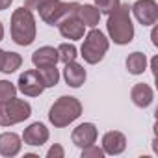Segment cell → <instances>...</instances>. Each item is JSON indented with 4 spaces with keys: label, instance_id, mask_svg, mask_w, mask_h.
Here are the masks:
<instances>
[{
    "label": "cell",
    "instance_id": "obj_1",
    "mask_svg": "<svg viewBox=\"0 0 158 158\" xmlns=\"http://www.w3.org/2000/svg\"><path fill=\"white\" fill-rule=\"evenodd\" d=\"M106 30L110 39L115 45H128L134 39V24L130 17V6L128 4H119L117 10L108 13L106 21Z\"/></svg>",
    "mask_w": 158,
    "mask_h": 158
},
{
    "label": "cell",
    "instance_id": "obj_2",
    "mask_svg": "<svg viewBox=\"0 0 158 158\" xmlns=\"http://www.w3.org/2000/svg\"><path fill=\"white\" fill-rule=\"evenodd\" d=\"M35 34H37V28H35L34 11L24 6L17 8L11 15V39L21 47H28L34 43Z\"/></svg>",
    "mask_w": 158,
    "mask_h": 158
},
{
    "label": "cell",
    "instance_id": "obj_3",
    "mask_svg": "<svg viewBox=\"0 0 158 158\" xmlns=\"http://www.w3.org/2000/svg\"><path fill=\"white\" fill-rule=\"evenodd\" d=\"M80 115H82V102L71 95H61L58 101H54V104L48 110V121L56 128H63L71 125Z\"/></svg>",
    "mask_w": 158,
    "mask_h": 158
},
{
    "label": "cell",
    "instance_id": "obj_4",
    "mask_svg": "<svg viewBox=\"0 0 158 158\" xmlns=\"http://www.w3.org/2000/svg\"><path fill=\"white\" fill-rule=\"evenodd\" d=\"M108 48H110L108 37H106L101 30L91 28V30L86 34V37H84V43H82V47H80V56L84 58L86 63L95 65V63L102 61V58L106 56Z\"/></svg>",
    "mask_w": 158,
    "mask_h": 158
},
{
    "label": "cell",
    "instance_id": "obj_5",
    "mask_svg": "<svg viewBox=\"0 0 158 158\" xmlns=\"http://www.w3.org/2000/svg\"><path fill=\"white\" fill-rule=\"evenodd\" d=\"M32 115V106L24 99L13 97L11 101L0 102V127H13L26 121Z\"/></svg>",
    "mask_w": 158,
    "mask_h": 158
},
{
    "label": "cell",
    "instance_id": "obj_6",
    "mask_svg": "<svg viewBox=\"0 0 158 158\" xmlns=\"http://www.w3.org/2000/svg\"><path fill=\"white\" fill-rule=\"evenodd\" d=\"M78 2H61V0H45V2L37 8L39 17L50 24V26H58L60 21H63L69 15H74L78 10Z\"/></svg>",
    "mask_w": 158,
    "mask_h": 158
},
{
    "label": "cell",
    "instance_id": "obj_7",
    "mask_svg": "<svg viewBox=\"0 0 158 158\" xmlns=\"http://www.w3.org/2000/svg\"><path fill=\"white\" fill-rule=\"evenodd\" d=\"M130 13H134L139 24L154 26L158 21V2L156 0H136L130 6Z\"/></svg>",
    "mask_w": 158,
    "mask_h": 158
},
{
    "label": "cell",
    "instance_id": "obj_8",
    "mask_svg": "<svg viewBox=\"0 0 158 158\" xmlns=\"http://www.w3.org/2000/svg\"><path fill=\"white\" fill-rule=\"evenodd\" d=\"M17 89L26 95V97H39L47 88L41 80V76L37 73V69H28L19 76V82H17Z\"/></svg>",
    "mask_w": 158,
    "mask_h": 158
},
{
    "label": "cell",
    "instance_id": "obj_9",
    "mask_svg": "<svg viewBox=\"0 0 158 158\" xmlns=\"http://www.w3.org/2000/svg\"><path fill=\"white\" fill-rule=\"evenodd\" d=\"M97 136H99V130L93 123H80L73 130L71 139L78 149H84L88 145H93L97 141Z\"/></svg>",
    "mask_w": 158,
    "mask_h": 158
},
{
    "label": "cell",
    "instance_id": "obj_10",
    "mask_svg": "<svg viewBox=\"0 0 158 158\" xmlns=\"http://www.w3.org/2000/svg\"><path fill=\"white\" fill-rule=\"evenodd\" d=\"M48 138H50L48 128L39 121L28 125L23 132V141H24V145H30V147H41L48 141Z\"/></svg>",
    "mask_w": 158,
    "mask_h": 158
},
{
    "label": "cell",
    "instance_id": "obj_11",
    "mask_svg": "<svg viewBox=\"0 0 158 158\" xmlns=\"http://www.w3.org/2000/svg\"><path fill=\"white\" fill-rule=\"evenodd\" d=\"M58 30L60 34L65 37V39H71V41H76V39H82L84 34H86V26L82 24V21L74 15H69L65 17L63 21H60L58 24Z\"/></svg>",
    "mask_w": 158,
    "mask_h": 158
},
{
    "label": "cell",
    "instance_id": "obj_12",
    "mask_svg": "<svg viewBox=\"0 0 158 158\" xmlns=\"http://www.w3.org/2000/svg\"><path fill=\"white\" fill-rule=\"evenodd\" d=\"M86 78H88V73L84 69V65H80L76 60L74 61H69L65 63L63 67V80L69 88H82V84L86 82Z\"/></svg>",
    "mask_w": 158,
    "mask_h": 158
},
{
    "label": "cell",
    "instance_id": "obj_13",
    "mask_svg": "<svg viewBox=\"0 0 158 158\" xmlns=\"http://www.w3.org/2000/svg\"><path fill=\"white\" fill-rule=\"evenodd\" d=\"M127 149V138L123 132L119 130H110L102 136V151L104 154H110V156H117L121 152H125Z\"/></svg>",
    "mask_w": 158,
    "mask_h": 158
},
{
    "label": "cell",
    "instance_id": "obj_14",
    "mask_svg": "<svg viewBox=\"0 0 158 158\" xmlns=\"http://www.w3.org/2000/svg\"><path fill=\"white\" fill-rule=\"evenodd\" d=\"M23 149V138L15 132H2L0 134V156L13 158Z\"/></svg>",
    "mask_w": 158,
    "mask_h": 158
},
{
    "label": "cell",
    "instance_id": "obj_15",
    "mask_svg": "<svg viewBox=\"0 0 158 158\" xmlns=\"http://www.w3.org/2000/svg\"><path fill=\"white\" fill-rule=\"evenodd\" d=\"M130 99H132V102L138 108H149L152 104V101H154V91H152V88L149 84L139 82V84H134L132 86Z\"/></svg>",
    "mask_w": 158,
    "mask_h": 158
},
{
    "label": "cell",
    "instance_id": "obj_16",
    "mask_svg": "<svg viewBox=\"0 0 158 158\" xmlns=\"http://www.w3.org/2000/svg\"><path fill=\"white\" fill-rule=\"evenodd\" d=\"M58 60V48L54 47H41L32 54V63L37 67H48V65H56Z\"/></svg>",
    "mask_w": 158,
    "mask_h": 158
},
{
    "label": "cell",
    "instance_id": "obj_17",
    "mask_svg": "<svg viewBox=\"0 0 158 158\" xmlns=\"http://www.w3.org/2000/svg\"><path fill=\"white\" fill-rule=\"evenodd\" d=\"M76 17L82 21L84 26L88 28H97L99 21H101V11L97 10V6L91 4H80L76 10Z\"/></svg>",
    "mask_w": 158,
    "mask_h": 158
},
{
    "label": "cell",
    "instance_id": "obj_18",
    "mask_svg": "<svg viewBox=\"0 0 158 158\" xmlns=\"http://www.w3.org/2000/svg\"><path fill=\"white\" fill-rule=\"evenodd\" d=\"M147 56L143 54V52H132V54H128V58H127V61H125V65H127V71L130 73V74H143L145 73V69H147Z\"/></svg>",
    "mask_w": 158,
    "mask_h": 158
},
{
    "label": "cell",
    "instance_id": "obj_19",
    "mask_svg": "<svg viewBox=\"0 0 158 158\" xmlns=\"http://www.w3.org/2000/svg\"><path fill=\"white\" fill-rule=\"evenodd\" d=\"M37 73L41 76V80L45 84V88H54L60 82V69L56 65H48V67H37Z\"/></svg>",
    "mask_w": 158,
    "mask_h": 158
},
{
    "label": "cell",
    "instance_id": "obj_20",
    "mask_svg": "<svg viewBox=\"0 0 158 158\" xmlns=\"http://www.w3.org/2000/svg\"><path fill=\"white\" fill-rule=\"evenodd\" d=\"M21 65H23V56L21 54H17V52H6L4 61H2V69H0V71L6 73V74H11L17 69H21Z\"/></svg>",
    "mask_w": 158,
    "mask_h": 158
},
{
    "label": "cell",
    "instance_id": "obj_21",
    "mask_svg": "<svg viewBox=\"0 0 158 158\" xmlns=\"http://www.w3.org/2000/svg\"><path fill=\"white\" fill-rule=\"evenodd\" d=\"M76 56H78V50H76V47H74L73 43H61V45L58 47V60H60L63 65L69 63V61H74Z\"/></svg>",
    "mask_w": 158,
    "mask_h": 158
},
{
    "label": "cell",
    "instance_id": "obj_22",
    "mask_svg": "<svg viewBox=\"0 0 158 158\" xmlns=\"http://www.w3.org/2000/svg\"><path fill=\"white\" fill-rule=\"evenodd\" d=\"M13 97H17V86L10 80H0V102L11 101Z\"/></svg>",
    "mask_w": 158,
    "mask_h": 158
},
{
    "label": "cell",
    "instance_id": "obj_23",
    "mask_svg": "<svg viewBox=\"0 0 158 158\" xmlns=\"http://www.w3.org/2000/svg\"><path fill=\"white\" fill-rule=\"evenodd\" d=\"M121 4V0H95V6L101 13H112L114 10H117Z\"/></svg>",
    "mask_w": 158,
    "mask_h": 158
},
{
    "label": "cell",
    "instance_id": "obj_24",
    "mask_svg": "<svg viewBox=\"0 0 158 158\" xmlns=\"http://www.w3.org/2000/svg\"><path fill=\"white\" fill-rule=\"evenodd\" d=\"M82 158H104V151H102V147H97L93 143V145H88L82 149Z\"/></svg>",
    "mask_w": 158,
    "mask_h": 158
},
{
    "label": "cell",
    "instance_id": "obj_25",
    "mask_svg": "<svg viewBox=\"0 0 158 158\" xmlns=\"http://www.w3.org/2000/svg\"><path fill=\"white\" fill-rule=\"evenodd\" d=\"M65 156V151L60 143H54L48 151H47V158H63Z\"/></svg>",
    "mask_w": 158,
    "mask_h": 158
},
{
    "label": "cell",
    "instance_id": "obj_26",
    "mask_svg": "<svg viewBox=\"0 0 158 158\" xmlns=\"http://www.w3.org/2000/svg\"><path fill=\"white\" fill-rule=\"evenodd\" d=\"M43 2H45V0H24V8H28V10H32V11H34V10L37 11V8H39Z\"/></svg>",
    "mask_w": 158,
    "mask_h": 158
},
{
    "label": "cell",
    "instance_id": "obj_27",
    "mask_svg": "<svg viewBox=\"0 0 158 158\" xmlns=\"http://www.w3.org/2000/svg\"><path fill=\"white\" fill-rule=\"evenodd\" d=\"M11 2H13V0H0V11L8 10V8L11 6Z\"/></svg>",
    "mask_w": 158,
    "mask_h": 158
},
{
    "label": "cell",
    "instance_id": "obj_28",
    "mask_svg": "<svg viewBox=\"0 0 158 158\" xmlns=\"http://www.w3.org/2000/svg\"><path fill=\"white\" fill-rule=\"evenodd\" d=\"M151 37H152V45H154V47H158V39H156V37H158V32H156V28L152 30V34H151Z\"/></svg>",
    "mask_w": 158,
    "mask_h": 158
},
{
    "label": "cell",
    "instance_id": "obj_29",
    "mask_svg": "<svg viewBox=\"0 0 158 158\" xmlns=\"http://www.w3.org/2000/svg\"><path fill=\"white\" fill-rule=\"evenodd\" d=\"M4 56H6V50L0 48V69H2V61H4Z\"/></svg>",
    "mask_w": 158,
    "mask_h": 158
},
{
    "label": "cell",
    "instance_id": "obj_30",
    "mask_svg": "<svg viewBox=\"0 0 158 158\" xmlns=\"http://www.w3.org/2000/svg\"><path fill=\"white\" fill-rule=\"evenodd\" d=\"M2 39H4V24L0 23V41H2Z\"/></svg>",
    "mask_w": 158,
    "mask_h": 158
}]
</instances>
